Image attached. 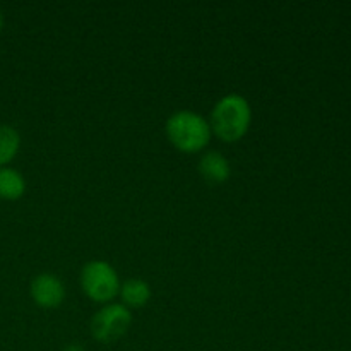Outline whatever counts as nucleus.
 I'll use <instances>...</instances> for the list:
<instances>
[{"label":"nucleus","mask_w":351,"mask_h":351,"mask_svg":"<svg viewBox=\"0 0 351 351\" xmlns=\"http://www.w3.org/2000/svg\"><path fill=\"white\" fill-rule=\"evenodd\" d=\"M62 351H88L82 345H77V343H71V345L65 346Z\"/></svg>","instance_id":"nucleus-10"},{"label":"nucleus","mask_w":351,"mask_h":351,"mask_svg":"<svg viewBox=\"0 0 351 351\" xmlns=\"http://www.w3.org/2000/svg\"><path fill=\"white\" fill-rule=\"evenodd\" d=\"M3 29V16H2V12H0V31Z\"/></svg>","instance_id":"nucleus-11"},{"label":"nucleus","mask_w":351,"mask_h":351,"mask_svg":"<svg viewBox=\"0 0 351 351\" xmlns=\"http://www.w3.org/2000/svg\"><path fill=\"white\" fill-rule=\"evenodd\" d=\"M252 123V108L242 95L230 93L215 105L211 112L213 134L223 143H239L247 136Z\"/></svg>","instance_id":"nucleus-1"},{"label":"nucleus","mask_w":351,"mask_h":351,"mask_svg":"<svg viewBox=\"0 0 351 351\" xmlns=\"http://www.w3.org/2000/svg\"><path fill=\"white\" fill-rule=\"evenodd\" d=\"M167 137L180 153L195 154L206 149L213 137L209 120L192 110H180L167 120Z\"/></svg>","instance_id":"nucleus-2"},{"label":"nucleus","mask_w":351,"mask_h":351,"mask_svg":"<svg viewBox=\"0 0 351 351\" xmlns=\"http://www.w3.org/2000/svg\"><path fill=\"white\" fill-rule=\"evenodd\" d=\"M81 288L89 300L106 305L120 293L119 273L106 261H89L81 271Z\"/></svg>","instance_id":"nucleus-3"},{"label":"nucleus","mask_w":351,"mask_h":351,"mask_svg":"<svg viewBox=\"0 0 351 351\" xmlns=\"http://www.w3.org/2000/svg\"><path fill=\"white\" fill-rule=\"evenodd\" d=\"M197 170L202 180L213 185L225 184L230 175H232L228 158L225 154L218 153V151H208V153L202 154V158L199 160Z\"/></svg>","instance_id":"nucleus-6"},{"label":"nucleus","mask_w":351,"mask_h":351,"mask_svg":"<svg viewBox=\"0 0 351 351\" xmlns=\"http://www.w3.org/2000/svg\"><path fill=\"white\" fill-rule=\"evenodd\" d=\"M31 298L41 308H57L65 300V287L60 278L51 273H41L33 278L29 287Z\"/></svg>","instance_id":"nucleus-5"},{"label":"nucleus","mask_w":351,"mask_h":351,"mask_svg":"<svg viewBox=\"0 0 351 351\" xmlns=\"http://www.w3.org/2000/svg\"><path fill=\"white\" fill-rule=\"evenodd\" d=\"M120 298L122 305L127 308H143L151 300V287L144 280L130 278L120 285Z\"/></svg>","instance_id":"nucleus-7"},{"label":"nucleus","mask_w":351,"mask_h":351,"mask_svg":"<svg viewBox=\"0 0 351 351\" xmlns=\"http://www.w3.org/2000/svg\"><path fill=\"white\" fill-rule=\"evenodd\" d=\"M26 192V180L23 173L16 168H0V199L3 201H17Z\"/></svg>","instance_id":"nucleus-8"},{"label":"nucleus","mask_w":351,"mask_h":351,"mask_svg":"<svg viewBox=\"0 0 351 351\" xmlns=\"http://www.w3.org/2000/svg\"><path fill=\"white\" fill-rule=\"evenodd\" d=\"M132 326V314L122 304H106L93 315L91 336L101 345H112L122 339Z\"/></svg>","instance_id":"nucleus-4"},{"label":"nucleus","mask_w":351,"mask_h":351,"mask_svg":"<svg viewBox=\"0 0 351 351\" xmlns=\"http://www.w3.org/2000/svg\"><path fill=\"white\" fill-rule=\"evenodd\" d=\"M21 147V136L14 127L0 125V168L7 167L17 156Z\"/></svg>","instance_id":"nucleus-9"}]
</instances>
